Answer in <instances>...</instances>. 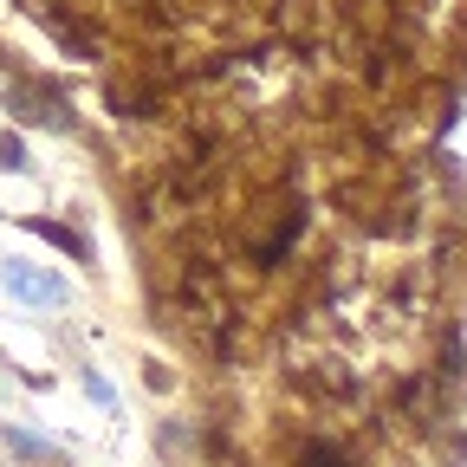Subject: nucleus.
<instances>
[{"label": "nucleus", "mask_w": 467, "mask_h": 467, "mask_svg": "<svg viewBox=\"0 0 467 467\" xmlns=\"http://www.w3.org/2000/svg\"><path fill=\"white\" fill-rule=\"evenodd\" d=\"M14 285L33 292V299H58V285H52V279H33V273H20V266H14Z\"/></svg>", "instance_id": "1"}, {"label": "nucleus", "mask_w": 467, "mask_h": 467, "mask_svg": "<svg viewBox=\"0 0 467 467\" xmlns=\"http://www.w3.org/2000/svg\"><path fill=\"white\" fill-rule=\"evenodd\" d=\"M306 467H337V454H325V448H318V454H306Z\"/></svg>", "instance_id": "2"}]
</instances>
